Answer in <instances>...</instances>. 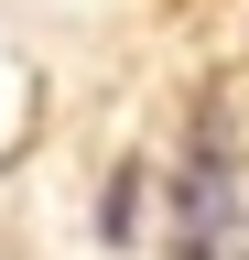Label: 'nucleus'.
Wrapping results in <instances>:
<instances>
[{
    "label": "nucleus",
    "instance_id": "nucleus-1",
    "mask_svg": "<svg viewBox=\"0 0 249 260\" xmlns=\"http://www.w3.org/2000/svg\"><path fill=\"white\" fill-rule=\"evenodd\" d=\"M141 184H152V162H119V174H109V206H98V239H130V217H141Z\"/></svg>",
    "mask_w": 249,
    "mask_h": 260
},
{
    "label": "nucleus",
    "instance_id": "nucleus-2",
    "mask_svg": "<svg viewBox=\"0 0 249 260\" xmlns=\"http://www.w3.org/2000/svg\"><path fill=\"white\" fill-rule=\"evenodd\" d=\"M163 260H249V217L238 228H206V239H163Z\"/></svg>",
    "mask_w": 249,
    "mask_h": 260
}]
</instances>
